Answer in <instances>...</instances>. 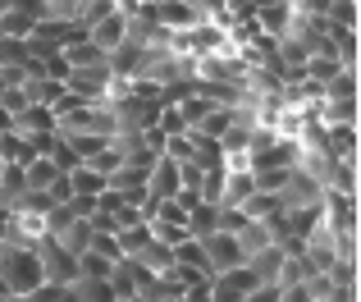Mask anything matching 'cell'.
<instances>
[{"instance_id":"obj_1","label":"cell","mask_w":361,"mask_h":302,"mask_svg":"<svg viewBox=\"0 0 361 302\" xmlns=\"http://www.w3.org/2000/svg\"><path fill=\"white\" fill-rule=\"evenodd\" d=\"M202 252H206V261H211V275H215V270L247 266V252L238 248V238H233V234H224V229L206 234V238H202Z\"/></svg>"},{"instance_id":"obj_2","label":"cell","mask_w":361,"mask_h":302,"mask_svg":"<svg viewBox=\"0 0 361 302\" xmlns=\"http://www.w3.org/2000/svg\"><path fill=\"white\" fill-rule=\"evenodd\" d=\"M151 18H156L160 28H169V32H183V28H197L202 9H197L192 0H156V5H151Z\"/></svg>"},{"instance_id":"obj_3","label":"cell","mask_w":361,"mask_h":302,"mask_svg":"<svg viewBox=\"0 0 361 302\" xmlns=\"http://www.w3.org/2000/svg\"><path fill=\"white\" fill-rule=\"evenodd\" d=\"M87 37H92V46H101V51H115L119 42H128V18H123V9H110L106 18H97V23L87 28Z\"/></svg>"},{"instance_id":"obj_4","label":"cell","mask_w":361,"mask_h":302,"mask_svg":"<svg viewBox=\"0 0 361 302\" xmlns=\"http://www.w3.org/2000/svg\"><path fill=\"white\" fill-rule=\"evenodd\" d=\"M14 133H23V138H37V133H55V110L51 106H23L14 115Z\"/></svg>"},{"instance_id":"obj_5","label":"cell","mask_w":361,"mask_h":302,"mask_svg":"<svg viewBox=\"0 0 361 302\" xmlns=\"http://www.w3.org/2000/svg\"><path fill=\"white\" fill-rule=\"evenodd\" d=\"M147 183H151V193H156V197H174L178 188H183V174H178V160H169V156H156V165H151Z\"/></svg>"},{"instance_id":"obj_6","label":"cell","mask_w":361,"mask_h":302,"mask_svg":"<svg viewBox=\"0 0 361 302\" xmlns=\"http://www.w3.org/2000/svg\"><path fill=\"white\" fill-rule=\"evenodd\" d=\"M320 138H325L320 147H325L334 160L357 156V128H353V124H325V133H320Z\"/></svg>"},{"instance_id":"obj_7","label":"cell","mask_w":361,"mask_h":302,"mask_svg":"<svg viewBox=\"0 0 361 302\" xmlns=\"http://www.w3.org/2000/svg\"><path fill=\"white\" fill-rule=\"evenodd\" d=\"M256 14H261V28L270 37L288 32V23H293V5H288V0H261V5H256Z\"/></svg>"},{"instance_id":"obj_8","label":"cell","mask_w":361,"mask_h":302,"mask_svg":"<svg viewBox=\"0 0 361 302\" xmlns=\"http://www.w3.org/2000/svg\"><path fill=\"white\" fill-rule=\"evenodd\" d=\"M188 234H192V238H206V234H215L220 229V206L215 202H197L192 211H188Z\"/></svg>"},{"instance_id":"obj_9","label":"cell","mask_w":361,"mask_h":302,"mask_svg":"<svg viewBox=\"0 0 361 302\" xmlns=\"http://www.w3.org/2000/svg\"><path fill=\"white\" fill-rule=\"evenodd\" d=\"M69 183H73V193H78V197H97V193H106V188H110V179L97 174L92 165H73L69 169Z\"/></svg>"},{"instance_id":"obj_10","label":"cell","mask_w":361,"mask_h":302,"mask_svg":"<svg viewBox=\"0 0 361 302\" xmlns=\"http://www.w3.org/2000/svg\"><path fill=\"white\" fill-rule=\"evenodd\" d=\"M293 169H298V165H265V169H252V179H256L261 193H283L288 179H293Z\"/></svg>"},{"instance_id":"obj_11","label":"cell","mask_w":361,"mask_h":302,"mask_svg":"<svg viewBox=\"0 0 361 302\" xmlns=\"http://www.w3.org/2000/svg\"><path fill=\"white\" fill-rule=\"evenodd\" d=\"M55 243H60L64 252H73V257H78V252H87V243H92V224L87 220H73L69 229L55 234Z\"/></svg>"},{"instance_id":"obj_12","label":"cell","mask_w":361,"mask_h":302,"mask_svg":"<svg viewBox=\"0 0 361 302\" xmlns=\"http://www.w3.org/2000/svg\"><path fill=\"white\" fill-rule=\"evenodd\" d=\"M338 69H343V64H338V55H307V64H302V78H311V83H329Z\"/></svg>"},{"instance_id":"obj_13","label":"cell","mask_w":361,"mask_h":302,"mask_svg":"<svg viewBox=\"0 0 361 302\" xmlns=\"http://www.w3.org/2000/svg\"><path fill=\"white\" fill-rule=\"evenodd\" d=\"M115 261L97 257V252H78V279H110Z\"/></svg>"},{"instance_id":"obj_14","label":"cell","mask_w":361,"mask_h":302,"mask_svg":"<svg viewBox=\"0 0 361 302\" xmlns=\"http://www.w3.org/2000/svg\"><path fill=\"white\" fill-rule=\"evenodd\" d=\"M32 60V51H27V37H0V64H23Z\"/></svg>"},{"instance_id":"obj_15","label":"cell","mask_w":361,"mask_h":302,"mask_svg":"<svg viewBox=\"0 0 361 302\" xmlns=\"http://www.w3.org/2000/svg\"><path fill=\"white\" fill-rule=\"evenodd\" d=\"M87 252H97V257H106V261H119L123 257V252H119V238H115V234H106V229H92Z\"/></svg>"},{"instance_id":"obj_16","label":"cell","mask_w":361,"mask_h":302,"mask_svg":"<svg viewBox=\"0 0 361 302\" xmlns=\"http://www.w3.org/2000/svg\"><path fill=\"white\" fill-rule=\"evenodd\" d=\"M106 143H115V138H106V133H73L69 138V147L78 151V160H87V156H97Z\"/></svg>"},{"instance_id":"obj_17","label":"cell","mask_w":361,"mask_h":302,"mask_svg":"<svg viewBox=\"0 0 361 302\" xmlns=\"http://www.w3.org/2000/svg\"><path fill=\"white\" fill-rule=\"evenodd\" d=\"M156 128H160V133H183V128H188V119H183V106H160V115H156Z\"/></svg>"},{"instance_id":"obj_18","label":"cell","mask_w":361,"mask_h":302,"mask_svg":"<svg viewBox=\"0 0 361 302\" xmlns=\"http://www.w3.org/2000/svg\"><path fill=\"white\" fill-rule=\"evenodd\" d=\"M82 0H46V18H78Z\"/></svg>"},{"instance_id":"obj_19","label":"cell","mask_w":361,"mask_h":302,"mask_svg":"<svg viewBox=\"0 0 361 302\" xmlns=\"http://www.w3.org/2000/svg\"><path fill=\"white\" fill-rule=\"evenodd\" d=\"M69 197H73V183H69V174H60V179H55L51 188H46V202H51V206L69 202Z\"/></svg>"},{"instance_id":"obj_20","label":"cell","mask_w":361,"mask_h":302,"mask_svg":"<svg viewBox=\"0 0 361 302\" xmlns=\"http://www.w3.org/2000/svg\"><path fill=\"white\" fill-rule=\"evenodd\" d=\"M9 9H18L27 18H46V0H9Z\"/></svg>"},{"instance_id":"obj_21","label":"cell","mask_w":361,"mask_h":302,"mask_svg":"<svg viewBox=\"0 0 361 302\" xmlns=\"http://www.w3.org/2000/svg\"><path fill=\"white\" fill-rule=\"evenodd\" d=\"M133 5H156V0H133Z\"/></svg>"},{"instance_id":"obj_22","label":"cell","mask_w":361,"mask_h":302,"mask_svg":"<svg viewBox=\"0 0 361 302\" xmlns=\"http://www.w3.org/2000/svg\"><path fill=\"white\" fill-rule=\"evenodd\" d=\"M0 37H5V14H0Z\"/></svg>"},{"instance_id":"obj_23","label":"cell","mask_w":361,"mask_h":302,"mask_svg":"<svg viewBox=\"0 0 361 302\" xmlns=\"http://www.w3.org/2000/svg\"><path fill=\"white\" fill-rule=\"evenodd\" d=\"M311 302H329V298H311Z\"/></svg>"},{"instance_id":"obj_24","label":"cell","mask_w":361,"mask_h":302,"mask_svg":"<svg viewBox=\"0 0 361 302\" xmlns=\"http://www.w3.org/2000/svg\"><path fill=\"white\" fill-rule=\"evenodd\" d=\"M0 92H5V78H0Z\"/></svg>"},{"instance_id":"obj_25","label":"cell","mask_w":361,"mask_h":302,"mask_svg":"<svg viewBox=\"0 0 361 302\" xmlns=\"http://www.w3.org/2000/svg\"><path fill=\"white\" fill-rule=\"evenodd\" d=\"M192 5H197V0H192Z\"/></svg>"}]
</instances>
